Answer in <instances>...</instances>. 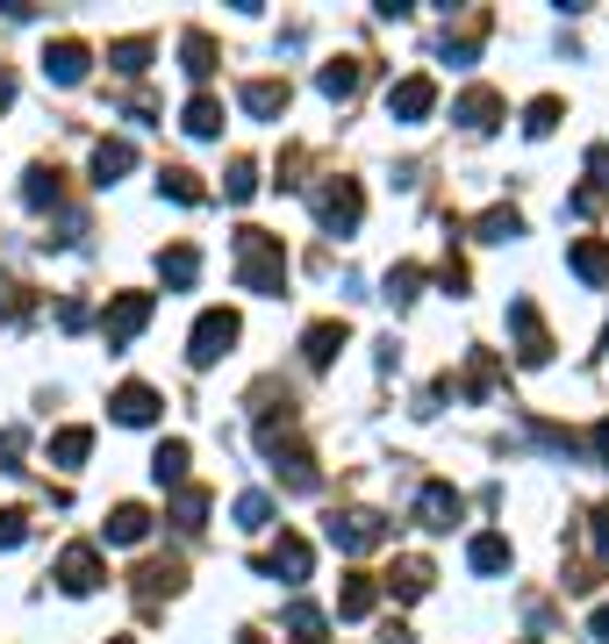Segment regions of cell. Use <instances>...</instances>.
<instances>
[{"label": "cell", "mask_w": 609, "mask_h": 644, "mask_svg": "<svg viewBox=\"0 0 609 644\" xmlns=\"http://www.w3.org/2000/svg\"><path fill=\"white\" fill-rule=\"evenodd\" d=\"M437 287H445V294H467V265H459V258H445V272H437Z\"/></svg>", "instance_id": "45"}, {"label": "cell", "mask_w": 609, "mask_h": 644, "mask_svg": "<svg viewBox=\"0 0 609 644\" xmlns=\"http://www.w3.org/2000/svg\"><path fill=\"white\" fill-rule=\"evenodd\" d=\"M8 108H15V79H8V72H0V115H8Z\"/></svg>", "instance_id": "49"}, {"label": "cell", "mask_w": 609, "mask_h": 644, "mask_svg": "<svg viewBox=\"0 0 609 644\" xmlns=\"http://www.w3.org/2000/svg\"><path fill=\"white\" fill-rule=\"evenodd\" d=\"M115 644H129V637H115Z\"/></svg>", "instance_id": "51"}, {"label": "cell", "mask_w": 609, "mask_h": 644, "mask_svg": "<svg viewBox=\"0 0 609 644\" xmlns=\"http://www.w3.org/2000/svg\"><path fill=\"white\" fill-rule=\"evenodd\" d=\"M473 237H481V244H517L523 237V215H517V208H487V215L473 222Z\"/></svg>", "instance_id": "27"}, {"label": "cell", "mask_w": 609, "mask_h": 644, "mask_svg": "<svg viewBox=\"0 0 609 644\" xmlns=\"http://www.w3.org/2000/svg\"><path fill=\"white\" fill-rule=\"evenodd\" d=\"M588 630H595V637H602V644H609V602H595V616H588Z\"/></svg>", "instance_id": "47"}, {"label": "cell", "mask_w": 609, "mask_h": 644, "mask_svg": "<svg viewBox=\"0 0 609 644\" xmlns=\"http://www.w3.org/2000/svg\"><path fill=\"white\" fill-rule=\"evenodd\" d=\"M467 566H473V573H509V537L481 530V537L467 544Z\"/></svg>", "instance_id": "23"}, {"label": "cell", "mask_w": 609, "mask_h": 644, "mask_svg": "<svg viewBox=\"0 0 609 644\" xmlns=\"http://www.w3.org/2000/svg\"><path fill=\"white\" fill-rule=\"evenodd\" d=\"M22 201H29V208H58V201H65L58 172H51V165H29V179H22Z\"/></svg>", "instance_id": "29"}, {"label": "cell", "mask_w": 609, "mask_h": 644, "mask_svg": "<svg viewBox=\"0 0 609 644\" xmlns=\"http://www.w3.org/2000/svg\"><path fill=\"white\" fill-rule=\"evenodd\" d=\"M22 444H29V437H22L15 423L0 430V473H22Z\"/></svg>", "instance_id": "41"}, {"label": "cell", "mask_w": 609, "mask_h": 644, "mask_svg": "<svg viewBox=\"0 0 609 644\" xmlns=\"http://www.w3.org/2000/svg\"><path fill=\"white\" fill-rule=\"evenodd\" d=\"M509 330H517V358L523 366H545V358H552V337H545V322H538L531 301H509Z\"/></svg>", "instance_id": "7"}, {"label": "cell", "mask_w": 609, "mask_h": 644, "mask_svg": "<svg viewBox=\"0 0 609 644\" xmlns=\"http://www.w3.org/2000/svg\"><path fill=\"white\" fill-rule=\"evenodd\" d=\"M158 280H165V287H194V280H201V251H194V244L158 251Z\"/></svg>", "instance_id": "21"}, {"label": "cell", "mask_w": 609, "mask_h": 644, "mask_svg": "<svg viewBox=\"0 0 609 644\" xmlns=\"http://www.w3.org/2000/svg\"><path fill=\"white\" fill-rule=\"evenodd\" d=\"M187 466H194V451H187V437H165V444H158V451H151V480H158V487H187Z\"/></svg>", "instance_id": "15"}, {"label": "cell", "mask_w": 609, "mask_h": 644, "mask_svg": "<svg viewBox=\"0 0 609 644\" xmlns=\"http://www.w3.org/2000/svg\"><path fill=\"white\" fill-rule=\"evenodd\" d=\"M179 129L201 136V144H215V136H223V101H215V94H194V101L179 108Z\"/></svg>", "instance_id": "18"}, {"label": "cell", "mask_w": 609, "mask_h": 644, "mask_svg": "<svg viewBox=\"0 0 609 644\" xmlns=\"http://www.w3.org/2000/svg\"><path fill=\"white\" fill-rule=\"evenodd\" d=\"M309 566H315L309 537H295V530H279V544H273V559H265V573H273V580H287V587H301V580H309Z\"/></svg>", "instance_id": "10"}, {"label": "cell", "mask_w": 609, "mask_h": 644, "mask_svg": "<svg viewBox=\"0 0 609 644\" xmlns=\"http://www.w3.org/2000/svg\"><path fill=\"white\" fill-rule=\"evenodd\" d=\"M588 187L609 194V144H595V151H588Z\"/></svg>", "instance_id": "42"}, {"label": "cell", "mask_w": 609, "mask_h": 644, "mask_svg": "<svg viewBox=\"0 0 609 644\" xmlns=\"http://www.w3.org/2000/svg\"><path fill=\"white\" fill-rule=\"evenodd\" d=\"M459 516H467V501H459L452 480H431V487L417 494V523H423V530H452Z\"/></svg>", "instance_id": "8"}, {"label": "cell", "mask_w": 609, "mask_h": 644, "mask_svg": "<svg viewBox=\"0 0 609 644\" xmlns=\"http://www.w3.org/2000/svg\"><path fill=\"white\" fill-rule=\"evenodd\" d=\"M567 265H574V280H588V287H602V280H609V244H602V237H574V251H567Z\"/></svg>", "instance_id": "20"}, {"label": "cell", "mask_w": 609, "mask_h": 644, "mask_svg": "<svg viewBox=\"0 0 609 644\" xmlns=\"http://www.w3.org/2000/svg\"><path fill=\"white\" fill-rule=\"evenodd\" d=\"M58 587L65 594H94L101 587V552H94V544H72L65 559H58Z\"/></svg>", "instance_id": "13"}, {"label": "cell", "mask_w": 609, "mask_h": 644, "mask_svg": "<svg viewBox=\"0 0 609 644\" xmlns=\"http://www.w3.org/2000/svg\"><path fill=\"white\" fill-rule=\"evenodd\" d=\"M237 101H244V115L279 122V115H287V79H251V86L237 94Z\"/></svg>", "instance_id": "17"}, {"label": "cell", "mask_w": 609, "mask_h": 644, "mask_svg": "<svg viewBox=\"0 0 609 644\" xmlns=\"http://www.w3.org/2000/svg\"><path fill=\"white\" fill-rule=\"evenodd\" d=\"M331 544H337V552H351V559H365V552H381V544H387V523L373 509H345V516H331Z\"/></svg>", "instance_id": "3"}, {"label": "cell", "mask_w": 609, "mask_h": 644, "mask_svg": "<svg viewBox=\"0 0 609 644\" xmlns=\"http://www.w3.org/2000/svg\"><path fill=\"white\" fill-rule=\"evenodd\" d=\"M323 623H331V616L315 609V602H287V630H295L301 644H315V637H323Z\"/></svg>", "instance_id": "34"}, {"label": "cell", "mask_w": 609, "mask_h": 644, "mask_svg": "<svg viewBox=\"0 0 609 644\" xmlns=\"http://www.w3.org/2000/svg\"><path fill=\"white\" fill-rule=\"evenodd\" d=\"M595 208H602V194H595V187H581L574 201H567V215H595Z\"/></svg>", "instance_id": "46"}, {"label": "cell", "mask_w": 609, "mask_h": 644, "mask_svg": "<svg viewBox=\"0 0 609 644\" xmlns=\"http://www.w3.org/2000/svg\"><path fill=\"white\" fill-rule=\"evenodd\" d=\"M387 580H395L401 602H423V594H431V559H395V573H387Z\"/></svg>", "instance_id": "28"}, {"label": "cell", "mask_w": 609, "mask_h": 644, "mask_svg": "<svg viewBox=\"0 0 609 644\" xmlns=\"http://www.w3.org/2000/svg\"><path fill=\"white\" fill-rule=\"evenodd\" d=\"M273 466H279V480H287L295 494H315V458L301 451V444H287V437H279V444H273Z\"/></svg>", "instance_id": "19"}, {"label": "cell", "mask_w": 609, "mask_h": 644, "mask_svg": "<svg viewBox=\"0 0 609 644\" xmlns=\"http://www.w3.org/2000/svg\"><path fill=\"white\" fill-rule=\"evenodd\" d=\"M158 194H165V201H179V208H194V201H201V179H194L187 165H165V172H158Z\"/></svg>", "instance_id": "31"}, {"label": "cell", "mask_w": 609, "mask_h": 644, "mask_svg": "<svg viewBox=\"0 0 609 644\" xmlns=\"http://www.w3.org/2000/svg\"><path fill=\"white\" fill-rule=\"evenodd\" d=\"M452 122H467L473 136H487L495 122H502V94H495V86H467V94L452 101Z\"/></svg>", "instance_id": "12"}, {"label": "cell", "mask_w": 609, "mask_h": 644, "mask_svg": "<svg viewBox=\"0 0 609 644\" xmlns=\"http://www.w3.org/2000/svg\"><path fill=\"white\" fill-rule=\"evenodd\" d=\"M87 451H94V430L87 423H72V430H58V437H51V466H65V473H72V466H87Z\"/></svg>", "instance_id": "25"}, {"label": "cell", "mask_w": 609, "mask_h": 644, "mask_svg": "<svg viewBox=\"0 0 609 644\" xmlns=\"http://www.w3.org/2000/svg\"><path fill=\"white\" fill-rule=\"evenodd\" d=\"M359 215H365V201H359V187H351V179H331V187L315 194V222H323L331 237H351V230H359Z\"/></svg>", "instance_id": "4"}, {"label": "cell", "mask_w": 609, "mask_h": 644, "mask_svg": "<svg viewBox=\"0 0 609 644\" xmlns=\"http://www.w3.org/2000/svg\"><path fill=\"white\" fill-rule=\"evenodd\" d=\"M144 322H151V294H115V301H108V322H101L108 351L137 344V330H144Z\"/></svg>", "instance_id": "5"}, {"label": "cell", "mask_w": 609, "mask_h": 644, "mask_svg": "<svg viewBox=\"0 0 609 644\" xmlns=\"http://www.w3.org/2000/svg\"><path fill=\"white\" fill-rule=\"evenodd\" d=\"M373 609H381V580H373V573H351L345 587H337V616H345V623H365Z\"/></svg>", "instance_id": "14"}, {"label": "cell", "mask_w": 609, "mask_h": 644, "mask_svg": "<svg viewBox=\"0 0 609 644\" xmlns=\"http://www.w3.org/2000/svg\"><path fill=\"white\" fill-rule=\"evenodd\" d=\"M588 544H595V559H609V509L588 516Z\"/></svg>", "instance_id": "43"}, {"label": "cell", "mask_w": 609, "mask_h": 644, "mask_svg": "<svg viewBox=\"0 0 609 644\" xmlns=\"http://www.w3.org/2000/svg\"><path fill=\"white\" fill-rule=\"evenodd\" d=\"M602 344H609V330H602Z\"/></svg>", "instance_id": "52"}, {"label": "cell", "mask_w": 609, "mask_h": 644, "mask_svg": "<svg viewBox=\"0 0 609 644\" xmlns=\"http://www.w3.org/2000/svg\"><path fill=\"white\" fill-rule=\"evenodd\" d=\"M359 58H331V65L315 72V86H323V94H331V101H351V94H359Z\"/></svg>", "instance_id": "22"}, {"label": "cell", "mask_w": 609, "mask_h": 644, "mask_svg": "<svg viewBox=\"0 0 609 644\" xmlns=\"http://www.w3.org/2000/svg\"><path fill=\"white\" fill-rule=\"evenodd\" d=\"M301 351H309V366L323 373V366H331V358L345 351V322H315L309 337H301Z\"/></svg>", "instance_id": "26"}, {"label": "cell", "mask_w": 609, "mask_h": 644, "mask_svg": "<svg viewBox=\"0 0 609 644\" xmlns=\"http://www.w3.org/2000/svg\"><path fill=\"white\" fill-rule=\"evenodd\" d=\"M237 287L244 294H265V301L287 294V251H279V237H265V230H237Z\"/></svg>", "instance_id": "1"}, {"label": "cell", "mask_w": 609, "mask_h": 644, "mask_svg": "<svg viewBox=\"0 0 609 644\" xmlns=\"http://www.w3.org/2000/svg\"><path fill=\"white\" fill-rule=\"evenodd\" d=\"M87 65H94V51H87V44H72V36H58L51 51H44V79H51V86H79V79H87Z\"/></svg>", "instance_id": "11"}, {"label": "cell", "mask_w": 609, "mask_h": 644, "mask_svg": "<svg viewBox=\"0 0 609 644\" xmlns=\"http://www.w3.org/2000/svg\"><path fill=\"white\" fill-rule=\"evenodd\" d=\"M487 387H495V358H487V351H473V366H467V401H481Z\"/></svg>", "instance_id": "39"}, {"label": "cell", "mask_w": 609, "mask_h": 644, "mask_svg": "<svg viewBox=\"0 0 609 644\" xmlns=\"http://www.w3.org/2000/svg\"><path fill=\"white\" fill-rule=\"evenodd\" d=\"M595 458H602V466H609V416H602V423H595Z\"/></svg>", "instance_id": "48"}, {"label": "cell", "mask_w": 609, "mask_h": 644, "mask_svg": "<svg viewBox=\"0 0 609 644\" xmlns=\"http://www.w3.org/2000/svg\"><path fill=\"white\" fill-rule=\"evenodd\" d=\"M417 287H423V272H417V265H395V272H387V301H395V308L417 301Z\"/></svg>", "instance_id": "38"}, {"label": "cell", "mask_w": 609, "mask_h": 644, "mask_svg": "<svg viewBox=\"0 0 609 644\" xmlns=\"http://www.w3.org/2000/svg\"><path fill=\"white\" fill-rule=\"evenodd\" d=\"M158 408H165V401H158V387H144V380H122L115 401H108V416H115L122 430H151Z\"/></svg>", "instance_id": "6"}, {"label": "cell", "mask_w": 609, "mask_h": 644, "mask_svg": "<svg viewBox=\"0 0 609 644\" xmlns=\"http://www.w3.org/2000/svg\"><path fill=\"white\" fill-rule=\"evenodd\" d=\"M437 108V79H395V94H387V122H423Z\"/></svg>", "instance_id": "9"}, {"label": "cell", "mask_w": 609, "mask_h": 644, "mask_svg": "<svg viewBox=\"0 0 609 644\" xmlns=\"http://www.w3.org/2000/svg\"><path fill=\"white\" fill-rule=\"evenodd\" d=\"M15 544H29V516H22V509H0V552H15Z\"/></svg>", "instance_id": "40"}, {"label": "cell", "mask_w": 609, "mask_h": 644, "mask_svg": "<svg viewBox=\"0 0 609 644\" xmlns=\"http://www.w3.org/2000/svg\"><path fill=\"white\" fill-rule=\"evenodd\" d=\"M129 165H137V144H122V136H101V144H94V187H115Z\"/></svg>", "instance_id": "16"}, {"label": "cell", "mask_w": 609, "mask_h": 644, "mask_svg": "<svg viewBox=\"0 0 609 644\" xmlns=\"http://www.w3.org/2000/svg\"><path fill=\"white\" fill-rule=\"evenodd\" d=\"M229 516H237V530H265V523H273V494H259V487L237 494V509H229Z\"/></svg>", "instance_id": "33"}, {"label": "cell", "mask_w": 609, "mask_h": 644, "mask_svg": "<svg viewBox=\"0 0 609 644\" xmlns=\"http://www.w3.org/2000/svg\"><path fill=\"white\" fill-rule=\"evenodd\" d=\"M201 516H209V494H201V487H179L173 494V523L179 530H201Z\"/></svg>", "instance_id": "35"}, {"label": "cell", "mask_w": 609, "mask_h": 644, "mask_svg": "<svg viewBox=\"0 0 609 644\" xmlns=\"http://www.w3.org/2000/svg\"><path fill=\"white\" fill-rule=\"evenodd\" d=\"M552 129H559V101H552V94H538V101L523 108V136H552Z\"/></svg>", "instance_id": "36"}, {"label": "cell", "mask_w": 609, "mask_h": 644, "mask_svg": "<svg viewBox=\"0 0 609 644\" xmlns=\"http://www.w3.org/2000/svg\"><path fill=\"white\" fill-rule=\"evenodd\" d=\"M108 65H115L122 79H137V72L151 65V44H144V36H122V44H108Z\"/></svg>", "instance_id": "30"}, {"label": "cell", "mask_w": 609, "mask_h": 644, "mask_svg": "<svg viewBox=\"0 0 609 644\" xmlns=\"http://www.w3.org/2000/svg\"><path fill=\"white\" fill-rule=\"evenodd\" d=\"M473 51H481V36H459V44H445V65H473Z\"/></svg>", "instance_id": "44"}, {"label": "cell", "mask_w": 609, "mask_h": 644, "mask_svg": "<svg viewBox=\"0 0 609 644\" xmlns=\"http://www.w3.org/2000/svg\"><path fill=\"white\" fill-rule=\"evenodd\" d=\"M179 58H187V79H209V72H215V44H209L201 29L179 36Z\"/></svg>", "instance_id": "32"}, {"label": "cell", "mask_w": 609, "mask_h": 644, "mask_svg": "<svg viewBox=\"0 0 609 644\" xmlns=\"http://www.w3.org/2000/svg\"><path fill=\"white\" fill-rule=\"evenodd\" d=\"M151 537V509H137V501H122L115 516H108V544H144Z\"/></svg>", "instance_id": "24"}, {"label": "cell", "mask_w": 609, "mask_h": 644, "mask_svg": "<svg viewBox=\"0 0 609 644\" xmlns=\"http://www.w3.org/2000/svg\"><path fill=\"white\" fill-rule=\"evenodd\" d=\"M229 344H237V315H229V308H201L194 330H187V358L194 366H215Z\"/></svg>", "instance_id": "2"}, {"label": "cell", "mask_w": 609, "mask_h": 644, "mask_svg": "<svg viewBox=\"0 0 609 644\" xmlns=\"http://www.w3.org/2000/svg\"><path fill=\"white\" fill-rule=\"evenodd\" d=\"M237 644H265V637H259V630H244V637H237Z\"/></svg>", "instance_id": "50"}, {"label": "cell", "mask_w": 609, "mask_h": 644, "mask_svg": "<svg viewBox=\"0 0 609 644\" xmlns=\"http://www.w3.org/2000/svg\"><path fill=\"white\" fill-rule=\"evenodd\" d=\"M251 194H259V165H251V158H237V165H229V179H223V201H251Z\"/></svg>", "instance_id": "37"}]
</instances>
